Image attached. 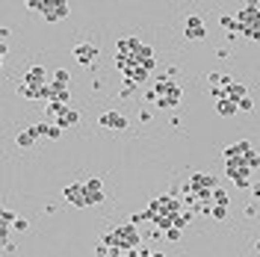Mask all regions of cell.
<instances>
[{
  "label": "cell",
  "instance_id": "ac0fdd59",
  "mask_svg": "<svg viewBox=\"0 0 260 257\" xmlns=\"http://www.w3.org/2000/svg\"><path fill=\"white\" fill-rule=\"evenodd\" d=\"M192 219H195V210H180V213H177V219H174V228H180V231H183V228L192 222Z\"/></svg>",
  "mask_w": 260,
  "mask_h": 257
},
{
  "label": "cell",
  "instance_id": "4fadbf2b",
  "mask_svg": "<svg viewBox=\"0 0 260 257\" xmlns=\"http://www.w3.org/2000/svg\"><path fill=\"white\" fill-rule=\"evenodd\" d=\"M216 113H219L222 119H231V116L240 113V103H234V101H228V98H222V101L216 103Z\"/></svg>",
  "mask_w": 260,
  "mask_h": 257
},
{
  "label": "cell",
  "instance_id": "6da1fadb",
  "mask_svg": "<svg viewBox=\"0 0 260 257\" xmlns=\"http://www.w3.org/2000/svg\"><path fill=\"white\" fill-rule=\"evenodd\" d=\"M104 245L106 248H121V251H130V248H139L142 245V234L133 222H124L119 228H113L109 234H104Z\"/></svg>",
  "mask_w": 260,
  "mask_h": 257
},
{
  "label": "cell",
  "instance_id": "44dd1931",
  "mask_svg": "<svg viewBox=\"0 0 260 257\" xmlns=\"http://www.w3.org/2000/svg\"><path fill=\"white\" fill-rule=\"evenodd\" d=\"M51 77H53L51 83H56V86H68V80H71V74H68V71H65V68H56V71H53V74H51Z\"/></svg>",
  "mask_w": 260,
  "mask_h": 257
},
{
  "label": "cell",
  "instance_id": "e0dca14e",
  "mask_svg": "<svg viewBox=\"0 0 260 257\" xmlns=\"http://www.w3.org/2000/svg\"><path fill=\"white\" fill-rule=\"evenodd\" d=\"M248 98V89L243 86V83H234L231 89H228V101H234V103H240V101H245Z\"/></svg>",
  "mask_w": 260,
  "mask_h": 257
},
{
  "label": "cell",
  "instance_id": "7a4b0ae2",
  "mask_svg": "<svg viewBox=\"0 0 260 257\" xmlns=\"http://www.w3.org/2000/svg\"><path fill=\"white\" fill-rule=\"evenodd\" d=\"M183 210V204L174 195H157L151 204H148V213H151V222L157 219H177V213Z\"/></svg>",
  "mask_w": 260,
  "mask_h": 257
},
{
  "label": "cell",
  "instance_id": "4316f807",
  "mask_svg": "<svg viewBox=\"0 0 260 257\" xmlns=\"http://www.w3.org/2000/svg\"><path fill=\"white\" fill-rule=\"evenodd\" d=\"M30 12H45V0H27V3H24Z\"/></svg>",
  "mask_w": 260,
  "mask_h": 257
},
{
  "label": "cell",
  "instance_id": "ffe728a7",
  "mask_svg": "<svg viewBox=\"0 0 260 257\" xmlns=\"http://www.w3.org/2000/svg\"><path fill=\"white\" fill-rule=\"evenodd\" d=\"M213 204H216V207H231V198H228V192L216 187V189H213Z\"/></svg>",
  "mask_w": 260,
  "mask_h": 257
},
{
  "label": "cell",
  "instance_id": "2e32d148",
  "mask_svg": "<svg viewBox=\"0 0 260 257\" xmlns=\"http://www.w3.org/2000/svg\"><path fill=\"white\" fill-rule=\"evenodd\" d=\"M51 89H53V101H56V103H65V106L71 103V89H68V86H56V83H51Z\"/></svg>",
  "mask_w": 260,
  "mask_h": 257
},
{
  "label": "cell",
  "instance_id": "8992f818",
  "mask_svg": "<svg viewBox=\"0 0 260 257\" xmlns=\"http://www.w3.org/2000/svg\"><path fill=\"white\" fill-rule=\"evenodd\" d=\"M98 124L106 127V130H127V119H124V113H119V109H106V113H101Z\"/></svg>",
  "mask_w": 260,
  "mask_h": 257
},
{
  "label": "cell",
  "instance_id": "9c48e42d",
  "mask_svg": "<svg viewBox=\"0 0 260 257\" xmlns=\"http://www.w3.org/2000/svg\"><path fill=\"white\" fill-rule=\"evenodd\" d=\"M83 183H86V198H89V207H92V204L106 201V195H104V180H101V177H89V180H83Z\"/></svg>",
  "mask_w": 260,
  "mask_h": 257
},
{
  "label": "cell",
  "instance_id": "277c9868",
  "mask_svg": "<svg viewBox=\"0 0 260 257\" xmlns=\"http://www.w3.org/2000/svg\"><path fill=\"white\" fill-rule=\"evenodd\" d=\"M62 198L71 204V207H89V198H86V183H68L62 189Z\"/></svg>",
  "mask_w": 260,
  "mask_h": 257
},
{
  "label": "cell",
  "instance_id": "d4e9b609",
  "mask_svg": "<svg viewBox=\"0 0 260 257\" xmlns=\"http://www.w3.org/2000/svg\"><path fill=\"white\" fill-rule=\"evenodd\" d=\"M245 166H248L251 171L260 169V154H257V151H248V154H245Z\"/></svg>",
  "mask_w": 260,
  "mask_h": 257
},
{
  "label": "cell",
  "instance_id": "52a82bcc",
  "mask_svg": "<svg viewBox=\"0 0 260 257\" xmlns=\"http://www.w3.org/2000/svg\"><path fill=\"white\" fill-rule=\"evenodd\" d=\"M183 35H187V39H192V42L204 39V35H207L204 18H201V15H187V21H183Z\"/></svg>",
  "mask_w": 260,
  "mask_h": 257
},
{
  "label": "cell",
  "instance_id": "603a6c76",
  "mask_svg": "<svg viewBox=\"0 0 260 257\" xmlns=\"http://www.w3.org/2000/svg\"><path fill=\"white\" fill-rule=\"evenodd\" d=\"M15 219H18V216H15L12 210H0V225H3V228H12Z\"/></svg>",
  "mask_w": 260,
  "mask_h": 257
},
{
  "label": "cell",
  "instance_id": "30bf717a",
  "mask_svg": "<svg viewBox=\"0 0 260 257\" xmlns=\"http://www.w3.org/2000/svg\"><path fill=\"white\" fill-rule=\"evenodd\" d=\"M248 151H251V142H248V139H240V142L228 145V148L222 151V154H225V163H228V160H245Z\"/></svg>",
  "mask_w": 260,
  "mask_h": 257
},
{
  "label": "cell",
  "instance_id": "9a60e30c",
  "mask_svg": "<svg viewBox=\"0 0 260 257\" xmlns=\"http://www.w3.org/2000/svg\"><path fill=\"white\" fill-rule=\"evenodd\" d=\"M77 121H80V113H77V109H74V106L68 109L65 116H59V119H56V124H59L62 130H65V127H74V124H77Z\"/></svg>",
  "mask_w": 260,
  "mask_h": 257
},
{
  "label": "cell",
  "instance_id": "836d02e7",
  "mask_svg": "<svg viewBox=\"0 0 260 257\" xmlns=\"http://www.w3.org/2000/svg\"><path fill=\"white\" fill-rule=\"evenodd\" d=\"M160 237H166L163 231H148V240H160Z\"/></svg>",
  "mask_w": 260,
  "mask_h": 257
},
{
  "label": "cell",
  "instance_id": "1f68e13d",
  "mask_svg": "<svg viewBox=\"0 0 260 257\" xmlns=\"http://www.w3.org/2000/svg\"><path fill=\"white\" fill-rule=\"evenodd\" d=\"M139 121H142V124L151 121V109H139Z\"/></svg>",
  "mask_w": 260,
  "mask_h": 257
},
{
  "label": "cell",
  "instance_id": "8fae6325",
  "mask_svg": "<svg viewBox=\"0 0 260 257\" xmlns=\"http://www.w3.org/2000/svg\"><path fill=\"white\" fill-rule=\"evenodd\" d=\"M18 95L27 98V101H48V86H27V83H18Z\"/></svg>",
  "mask_w": 260,
  "mask_h": 257
},
{
  "label": "cell",
  "instance_id": "f546056e",
  "mask_svg": "<svg viewBox=\"0 0 260 257\" xmlns=\"http://www.w3.org/2000/svg\"><path fill=\"white\" fill-rule=\"evenodd\" d=\"M251 109H254V101H251V98L240 101V113H251Z\"/></svg>",
  "mask_w": 260,
  "mask_h": 257
},
{
  "label": "cell",
  "instance_id": "d6a6232c",
  "mask_svg": "<svg viewBox=\"0 0 260 257\" xmlns=\"http://www.w3.org/2000/svg\"><path fill=\"white\" fill-rule=\"evenodd\" d=\"M95 254H98V257H109V248H106V245H104V242H101V245H98V248H95Z\"/></svg>",
  "mask_w": 260,
  "mask_h": 257
},
{
  "label": "cell",
  "instance_id": "83f0119b",
  "mask_svg": "<svg viewBox=\"0 0 260 257\" xmlns=\"http://www.w3.org/2000/svg\"><path fill=\"white\" fill-rule=\"evenodd\" d=\"M180 237H183L180 228H169V231H166V240H169V242H180Z\"/></svg>",
  "mask_w": 260,
  "mask_h": 257
},
{
  "label": "cell",
  "instance_id": "d6986e66",
  "mask_svg": "<svg viewBox=\"0 0 260 257\" xmlns=\"http://www.w3.org/2000/svg\"><path fill=\"white\" fill-rule=\"evenodd\" d=\"M219 24H222V30H228V33H240V21H237V15H222Z\"/></svg>",
  "mask_w": 260,
  "mask_h": 257
},
{
  "label": "cell",
  "instance_id": "cb8c5ba5",
  "mask_svg": "<svg viewBox=\"0 0 260 257\" xmlns=\"http://www.w3.org/2000/svg\"><path fill=\"white\" fill-rule=\"evenodd\" d=\"M59 136H62V127L59 124H45V139H53L56 142Z\"/></svg>",
  "mask_w": 260,
  "mask_h": 257
},
{
  "label": "cell",
  "instance_id": "7c38bea8",
  "mask_svg": "<svg viewBox=\"0 0 260 257\" xmlns=\"http://www.w3.org/2000/svg\"><path fill=\"white\" fill-rule=\"evenodd\" d=\"M225 174H228L231 180H237V177H248V174H254V171L245 166V160H228V163H225Z\"/></svg>",
  "mask_w": 260,
  "mask_h": 257
},
{
  "label": "cell",
  "instance_id": "484cf974",
  "mask_svg": "<svg viewBox=\"0 0 260 257\" xmlns=\"http://www.w3.org/2000/svg\"><path fill=\"white\" fill-rule=\"evenodd\" d=\"M213 219H216V222H225V219H228V207H216L213 204V213H210Z\"/></svg>",
  "mask_w": 260,
  "mask_h": 257
},
{
  "label": "cell",
  "instance_id": "5b68a950",
  "mask_svg": "<svg viewBox=\"0 0 260 257\" xmlns=\"http://www.w3.org/2000/svg\"><path fill=\"white\" fill-rule=\"evenodd\" d=\"M71 53H74V59H77L80 65L89 68V65H95V59H98L101 51H98V45H92V42H80V45H74Z\"/></svg>",
  "mask_w": 260,
  "mask_h": 257
},
{
  "label": "cell",
  "instance_id": "4dcf8cb0",
  "mask_svg": "<svg viewBox=\"0 0 260 257\" xmlns=\"http://www.w3.org/2000/svg\"><path fill=\"white\" fill-rule=\"evenodd\" d=\"M133 92H136V86H133V83H124V86H121V98H130Z\"/></svg>",
  "mask_w": 260,
  "mask_h": 257
},
{
  "label": "cell",
  "instance_id": "7402d4cb",
  "mask_svg": "<svg viewBox=\"0 0 260 257\" xmlns=\"http://www.w3.org/2000/svg\"><path fill=\"white\" fill-rule=\"evenodd\" d=\"M68 109H71V106H65V103H56V101H51V103H48V113H51V116H56V119H59V116H65Z\"/></svg>",
  "mask_w": 260,
  "mask_h": 257
},
{
  "label": "cell",
  "instance_id": "d590c367",
  "mask_svg": "<svg viewBox=\"0 0 260 257\" xmlns=\"http://www.w3.org/2000/svg\"><path fill=\"white\" fill-rule=\"evenodd\" d=\"M251 195H254V198H260V183H257V180H254V187H251Z\"/></svg>",
  "mask_w": 260,
  "mask_h": 257
},
{
  "label": "cell",
  "instance_id": "8d00e7d4",
  "mask_svg": "<svg viewBox=\"0 0 260 257\" xmlns=\"http://www.w3.org/2000/svg\"><path fill=\"white\" fill-rule=\"evenodd\" d=\"M148 257H166L163 251H151V254H148Z\"/></svg>",
  "mask_w": 260,
  "mask_h": 257
},
{
  "label": "cell",
  "instance_id": "ba28073f",
  "mask_svg": "<svg viewBox=\"0 0 260 257\" xmlns=\"http://www.w3.org/2000/svg\"><path fill=\"white\" fill-rule=\"evenodd\" d=\"M48 77H51V74H48V68H45V65H30V68L24 71L21 83H27V86H48V83H51Z\"/></svg>",
  "mask_w": 260,
  "mask_h": 257
},
{
  "label": "cell",
  "instance_id": "3957f363",
  "mask_svg": "<svg viewBox=\"0 0 260 257\" xmlns=\"http://www.w3.org/2000/svg\"><path fill=\"white\" fill-rule=\"evenodd\" d=\"M45 21L48 24H56V21H65L71 15V3L68 0H45Z\"/></svg>",
  "mask_w": 260,
  "mask_h": 257
},
{
  "label": "cell",
  "instance_id": "5bb4252c",
  "mask_svg": "<svg viewBox=\"0 0 260 257\" xmlns=\"http://www.w3.org/2000/svg\"><path fill=\"white\" fill-rule=\"evenodd\" d=\"M15 142H18V148H33V145L39 142V136H35V133L27 127V130H21V133L15 136Z\"/></svg>",
  "mask_w": 260,
  "mask_h": 257
},
{
  "label": "cell",
  "instance_id": "e575fe53",
  "mask_svg": "<svg viewBox=\"0 0 260 257\" xmlns=\"http://www.w3.org/2000/svg\"><path fill=\"white\" fill-rule=\"evenodd\" d=\"M257 213V204H245V216H254Z\"/></svg>",
  "mask_w": 260,
  "mask_h": 257
},
{
  "label": "cell",
  "instance_id": "f1b7e54d",
  "mask_svg": "<svg viewBox=\"0 0 260 257\" xmlns=\"http://www.w3.org/2000/svg\"><path fill=\"white\" fill-rule=\"evenodd\" d=\"M12 228H15L18 234H24V231L30 228V222H27V219H24V216H18V219H15V225H12Z\"/></svg>",
  "mask_w": 260,
  "mask_h": 257
}]
</instances>
